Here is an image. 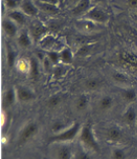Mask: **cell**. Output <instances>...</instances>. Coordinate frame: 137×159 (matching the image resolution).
<instances>
[{"instance_id":"12","label":"cell","mask_w":137,"mask_h":159,"mask_svg":"<svg viewBox=\"0 0 137 159\" xmlns=\"http://www.w3.org/2000/svg\"><path fill=\"white\" fill-rule=\"evenodd\" d=\"M16 99H17V94H16V89L14 88H9L3 96L2 103L3 107H11L15 103Z\"/></svg>"},{"instance_id":"28","label":"cell","mask_w":137,"mask_h":159,"mask_svg":"<svg viewBox=\"0 0 137 159\" xmlns=\"http://www.w3.org/2000/svg\"><path fill=\"white\" fill-rule=\"evenodd\" d=\"M66 129H68V127L63 120H55L51 125V130L54 134H59V133H61V131L65 130Z\"/></svg>"},{"instance_id":"9","label":"cell","mask_w":137,"mask_h":159,"mask_svg":"<svg viewBox=\"0 0 137 159\" xmlns=\"http://www.w3.org/2000/svg\"><path fill=\"white\" fill-rule=\"evenodd\" d=\"M92 0H81V1L73 7L72 14L74 16H84L91 9Z\"/></svg>"},{"instance_id":"38","label":"cell","mask_w":137,"mask_h":159,"mask_svg":"<svg viewBox=\"0 0 137 159\" xmlns=\"http://www.w3.org/2000/svg\"><path fill=\"white\" fill-rule=\"evenodd\" d=\"M80 1H81V0H69L70 4H71V5H73V7L76 6V5H77Z\"/></svg>"},{"instance_id":"1","label":"cell","mask_w":137,"mask_h":159,"mask_svg":"<svg viewBox=\"0 0 137 159\" xmlns=\"http://www.w3.org/2000/svg\"><path fill=\"white\" fill-rule=\"evenodd\" d=\"M79 138H80V141L86 147H88L89 149L95 152L100 151V145L98 143L90 125H85L81 128L79 133Z\"/></svg>"},{"instance_id":"18","label":"cell","mask_w":137,"mask_h":159,"mask_svg":"<svg viewBox=\"0 0 137 159\" xmlns=\"http://www.w3.org/2000/svg\"><path fill=\"white\" fill-rule=\"evenodd\" d=\"M119 57L123 62L133 65V66H137V54L131 53L129 52H123L120 53Z\"/></svg>"},{"instance_id":"4","label":"cell","mask_w":137,"mask_h":159,"mask_svg":"<svg viewBox=\"0 0 137 159\" xmlns=\"http://www.w3.org/2000/svg\"><path fill=\"white\" fill-rule=\"evenodd\" d=\"M83 17H84V19L90 20L96 24H106L108 21V14L103 9L99 8L97 6L92 7L88 12L83 16Z\"/></svg>"},{"instance_id":"6","label":"cell","mask_w":137,"mask_h":159,"mask_svg":"<svg viewBox=\"0 0 137 159\" xmlns=\"http://www.w3.org/2000/svg\"><path fill=\"white\" fill-rule=\"evenodd\" d=\"M16 94H17V99L20 102H30L35 99L34 92L25 86H18L16 88Z\"/></svg>"},{"instance_id":"23","label":"cell","mask_w":137,"mask_h":159,"mask_svg":"<svg viewBox=\"0 0 137 159\" xmlns=\"http://www.w3.org/2000/svg\"><path fill=\"white\" fill-rule=\"evenodd\" d=\"M113 105V100L111 96H104L102 99L99 101V108L102 111H108L111 110Z\"/></svg>"},{"instance_id":"10","label":"cell","mask_w":137,"mask_h":159,"mask_svg":"<svg viewBox=\"0 0 137 159\" xmlns=\"http://www.w3.org/2000/svg\"><path fill=\"white\" fill-rule=\"evenodd\" d=\"M106 138L111 142H118L122 138V134L117 127H109L106 131Z\"/></svg>"},{"instance_id":"16","label":"cell","mask_w":137,"mask_h":159,"mask_svg":"<svg viewBox=\"0 0 137 159\" xmlns=\"http://www.w3.org/2000/svg\"><path fill=\"white\" fill-rule=\"evenodd\" d=\"M46 33V28L42 24H35L31 29V37L34 41L40 40L41 38Z\"/></svg>"},{"instance_id":"26","label":"cell","mask_w":137,"mask_h":159,"mask_svg":"<svg viewBox=\"0 0 137 159\" xmlns=\"http://www.w3.org/2000/svg\"><path fill=\"white\" fill-rule=\"evenodd\" d=\"M31 67H30V76L33 79H37L39 77L40 74V69H39V62L36 58L33 57L31 60Z\"/></svg>"},{"instance_id":"7","label":"cell","mask_w":137,"mask_h":159,"mask_svg":"<svg viewBox=\"0 0 137 159\" xmlns=\"http://www.w3.org/2000/svg\"><path fill=\"white\" fill-rule=\"evenodd\" d=\"M20 10L25 15L31 16V17H35V16L38 15V12H39V8L31 0H23L20 5Z\"/></svg>"},{"instance_id":"15","label":"cell","mask_w":137,"mask_h":159,"mask_svg":"<svg viewBox=\"0 0 137 159\" xmlns=\"http://www.w3.org/2000/svg\"><path fill=\"white\" fill-rule=\"evenodd\" d=\"M112 79L114 83L122 86H127L129 84V78L127 77L126 74H124L120 71H113L112 73Z\"/></svg>"},{"instance_id":"37","label":"cell","mask_w":137,"mask_h":159,"mask_svg":"<svg viewBox=\"0 0 137 159\" xmlns=\"http://www.w3.org/2000/svg\"><path fill=\"white\" fill-rule=\"evenodd\" d=\"M40 1L46 2V3H51V4H55V5L58 4V0H40Z\"/></svg>"},{"instance_id":"25","label":"cell","mask_w":137,"mask_h":159,"mask_svg":"<svg viewBox=\"0 0 137 159\" xmlns=\"http://www.w3.org/2000/svg\"><path fill=\"white\" fill-rule=\"evenodd\" d=\"M16 67L22 73H28L30 72L31 61L27 59H19L17 63H16Z\"/></svg>"},{"instance_id":"29","label":"cell","mask_w":137,"mask_h":159,"mask_svg":"<svg viewBox=\"0 0 137 159\" xmlns=\"http://www.w3.org/2000/svg\"><path fill=\"white\" fill-rule=\"evenodd\" d=\"M46 57H48V59L51 60L53 65H56L59 63V61H60V52H59L48 51V52H46Z\"/></svg>"},{"instance_id":"19","label":"cell","mask_w":137,"mask_h":159,"mask_svg":"<svg viewBox=\"0 0 137 159\" xmlns=\"http://www.w3.org/2000/svg\"><path fill=\"white\" fill-rule=\"evenodd\" d=\"M122 96L123 100L127 103H133L137 99V92L133 88H126L123 89L122 92Z\"/></svg>"},{"instance_id":"5","label":"cell","mask_w":137,"mask_h":159,"mask_svg":"<svg viewBox=\"0 0 137 159\" xmlns=\"http://www.w3.org/2000/svg\"><path fill=\"white\" fill-rule=\"evenodd\" d=\"M2 29H3V32L5 33V34H6L10 38L17 37L19 35L18 34V26H17V24H16L14 21L9 19V18L3 19V21H2Z\"/></svg>"},{"instance_id":"11","label":"cell","mask_w":137,"mask_h":159,"mask_svg":"<svg viewBox=\"0 0 137 159\" xmlns=\"http://www.w3.org/2000/svg\"><path fill=\"white\" fill-rule=\"evenodd\" d=\"M32 41H33V39L31 37V34H29V33L26 31H22L17 36L18 45L23 48H30L32 46Z\"/></svg>"},{"instance_id":"3","label":"cell","mask_w":137,"mask_h":159,"mask_svg":"<svg viewBox=\"0 0 137 159\" xmlns=\"http://www.w3.org/2000/svg\"><path fill=\"white\" fill-rule=\"evenodd\" d=\"M38 129H39V127L36 123H29L27 124L25 127L22 129V130L19 133L18 135V145L19 146H23L24 144H26L33 136H34Z\"/></svg>"},{"instance_id":"2","label":"cell","mask_w":137,"mask_h":159,"mask_svg":"<svg viewBox=\"0 0 137 159\" xmlns=\"http://www.w3.org/2000/svg\"><path fill=\"white\" fill-rule=\"evenodd\" d=\"M80 129H81V125L78 123H75L73 125H71L70 128L61 131V133L55 134L54 135H52L51 138L49 139V141H53V142L70 141L76 138V135L80 133Z\"/></svg>"},{"instance_id":"21","label":"cell","mask_w":137,"mask_h":159,"mask_svg":"<svg viewBox=\"0 0 137 159\" xmlns=\"http://www.w3.org/2000/svg\"><path fill=\"white\" fill-rule=\"evenodd\" d=\"M60 52V61L64 64H71L73 62V53L69 48H63Z\"/></svg>"},{"instance_id":"31","label":"cell","mask_w":137,"mask_h":159,"mask_svg":"<svg viewBox=\"0 0 137 159\" xmlns=\"http://www.w3.org/2000/svg\"><path fill=\"white\" fill-rule=\"evenodd\" d=\"M60 102H61V97H60L59 95H52L48 98L47 106L51 107V108H55L59 105Z\"/></svg>"},{"instance_id":"39","label":"cell","mask_w":137,"mask_h":159,"mask_svg":"<svg viewBox=\"0 0 137 159\" xmlns=\"http://www.w3.org/2000/svg\"><path fill=\"white\" fill-rule=\"evenodd\" d=\"M106 0H92V2H94L96 4H101V3H104Z\"/></svg>"},{"instance_id":"17","label":"cell","mask_w":137,"mask_h":159,"mask_svg":"<svg viewBox=\"0 0 137 159\" xmlns=\"http://www.w3.org/2000/svg\"><path fill=\"white\" fill-rule=\"evenodd\" d=\"M123 120L124 122L132 125L137 122V112L133 107H129L126 109V111L123 114Z\"/></svg>"},{"instance_id":"24","label":"cell","mask_w":137,"mask_h":159,"mask_svg":"<svg viewBox=\"0 0 137 159\" xmlns=\"http://www.w3.org/2000/svg\"><path fill=\"white\" fill-rule=\"evenodd\" d=\"M96 23L92 22L90 20H87L84 19L83 21H81L79 23V27H80V30L82 32H85V33H91L96 29Z\"/></svg>"},{"instance_id":"33","label":"cell","mask_w":137,"mask_h":159,"mask_svg":"<svg viewBox=\"0 0 137 159\" xmlns=\"http://www.w3.org/2000/svg\"><path fill=\"white\" fill-rule=\"evenodd\" d=\"M20 0H4V4L9 10H16L21 5Z\"/></svg>"},{"instance_id":"27","label":"cell","mask_w":137,"mask_h":159,"mask_svg":"<svg viewBox=\"0 0 137 159\" xmlns=\"http://www.w3.org/2000/svg\"><path fill=\"white\" fill-rule=\"evenodd\" d=\"M102 86V82L97 78H90L85 81V87L88 90H98Z\"/></svg>"},{"instance_id":"30","label":"cell","mask_w":137,"mask_h":159,"mask_svg":"<svg viewBox=\"0 0 137 159\" xmlns=\"http://www.w3.org/2000/svg\"><path fill=\"white\" fill-rule=\"evenodd\" d=\"M6 58H7V64L9 67H13L16 65V52L12 50L11 48H7V53H6Z\"/></svg>"},{"instance_id":"8","label":"cell","mask_w":137,"mask_h":159,"mask_svg":"<svg viewBox=\"0 0 137 159\" xmlns=\"http://www.w3.org/2000/svg\"><path fill=\"white\" fill-rule=\"evenodd\" d=\"M54 159H72V149L67 144L58 145L54 151Z\"/></svg>"},{"instance_id":"32","label":"cell","mask_w":137,"mask_h":159,"mask_svg":"<svg viewBox=\"0 0 137 159\" xmlns=\"http://www.w3.org/2000/svg\"><path fill=\"white\" fill-rule=\"evenodd\" d=\"M126 153L122 148H114L112 151V159H125Z\"/></svg>"},{"instance_id":"36","label":"cell","mask_w":137,"mask_h":159,"mask_svg":"<svg viewBox=\"0 0 137 159\" xmlns=\"http://www.w3.org/2000/svg\"><path fill=\"white\" fill-rule=\"evenodd\" d=\"M127 4L131 9L137 8V0H127Z\"/></svg>"},{"instance_id":"34","label":"cell","mask_w":137,"mask_h":159,"mask_svg":"<svg viewBox=\"0 0 137 159\" xmlns=\"http://www.w3.org/2000/svg\"><path fill=\"white\" fill-rule=\"evenodd\" d=\"M74 159H92V157L88 152H86L82 149H79L75 153Z\"/></svg>"},{"instance_id":"13","label":"cell","mask_w":137,"mask_h":159,"mask_svg":"<svg viewBox=\"0 0 137 159\" xmlns=\"http://www.w3.org/2000/svg\"><path fill=\"white\" fill-rule=\"evenodd\" d=\"M8 18L14 21L17 25H24L26 22V15L21 10H10Z\"/></svg>"},{"instance_id":"14","label":"cell","mask_w":137,"mask_h":159,"mask_svg":"<svg viewBox=\"0 0 137 159\" xmlns=\"http://www.w3.org/2000/svg\"><path fill=\"white\" fill-rule=\"evenodd\" d=\"M37 6L39 9L42 11L48 14H57L59 12V8L57 5L55 4H51V3H46V2H42V1H38Z\"/></svg>"},{"instance_id":"20","label":"cell","mask_w":137,"mask_h":159,"mask_svg":"<svg viewBox=\"0 0 137 159\" xmlns=\"http://www.w3.org/2000/svg\"><path fill=\"white\" fill-rule=\"evenodd\" d=\"M55 39L51 36V35H47L42 39V41L41 42V47L46 50V52L48 51H53V47H54V43H55Z\"/></svg>"},{"instance_id":"35","label":"cell","mask_w":137,"mask_h":159,"mask_svg":"<svg viewBox=\"0 0 137 159\" xmlns=\"http://www.w3.org/2000/svg\"><path fill=\"white\" fill-rule=\"evenodd\" d=\"M89 51H90L89 46H83V47H81L79 48V51L77 52V54L79 57H85V56L88 54Z\"/></svg>"},{"instance_id":"22","label":"cell","mask_w":137,"mask_h":159,"mask_svg":"<svg viewBox=\"0 0 137 159\" xmlns=\"http://www.w3.org/2000/svg\"><path fill=\"white\" fill-rule=\"evenodd\" d=\"M88 105H89L88 97L85 95H81L77 98V100L75 102V109L79 112H83L87 109Z\"/></svg>"}]
</instances>
